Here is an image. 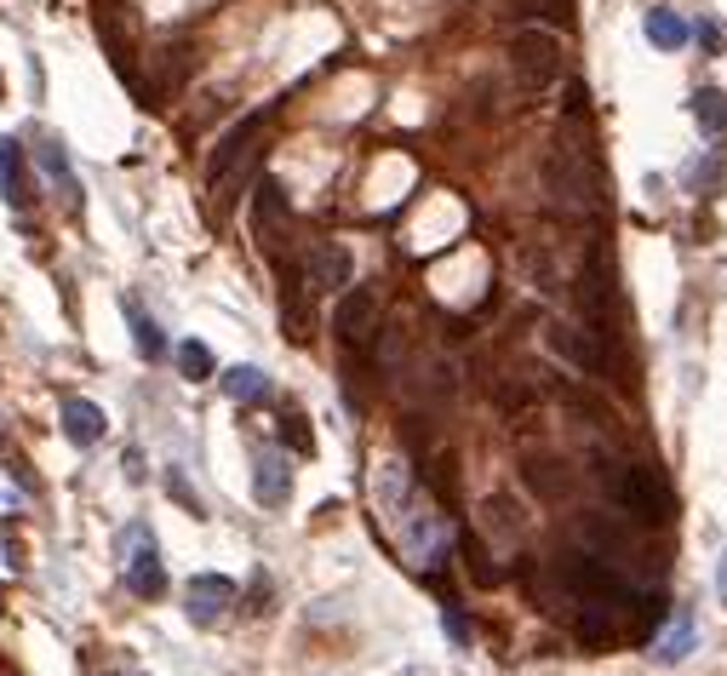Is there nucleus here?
Segmentation results:
<instances>
[{
  "instance_id": "nucleus-11",
  "label": "nucleus",
  "mask_w": 727,
  "mask_h": 676,
  "mask_svg": "<svg viewBox=\"0 0 727 676\" xmlns=\"http://www.w3.org/2000/svg\"><path fill=\"white\" fill-rule=\"evenodd\" d=\"M281 230H287V195H281V184H275V179H264L258 184V202H253V236L264 247H275V241H281Z\"/></svg>"
},
{
  "instance_id": "nucleus-18",
  "label": "nucleus",
  "mask_w": 727,
  "mask_h": 676,
  "mask_svg": "<svg viewBox=\"0 0 727 676\" xmlns=\"http://www.w3.org/2000/svg\"><path fill=\"white\" fill-rule=\"evenodd\" d=\"M693 121H699V133H705V138L727 144V98H722L716 87L693 92Z\"/></svg>"
},
{
  "instance_id": "nucleus-16",
  "label": "nucleus",
  "mask_w": 727,
  "mask_h": 676,
  "mask_svg": "<svg viewBox=\"0 0 727 676\" xmlns=\"http://www.w3.org/2000/svg\"><path fill=\"white\" fill-rule=\"evenodd\" d=\"M550 350H556L562 362H573V367H585V373H596L601 367V350L579 333V328H550Z\"/></svg>"
},
{
  "instance_id": "nucleus-19",
  "label": "nucleus",
  "mask_w": 727,
  "mask_h": 676,
  "mask_svg": "<svg viewBox=\"0 0 727 676\" xmlns=\"http://www.w3.org/2000/svg\"><path fill=\"white\" fill-rule=\"evenodd\" d=\"M218 385H223V396H230V402H246V408H253V402H269V379H264L258 367H230Z\"/></svg>"
},
{
  "instance_id": "nucleus-8",
  "label": "nucleus",
  "mask_w": 727,
  "mask_h": 676,
  "mask_svg": "<svg viewBox=\"0 0 727 676\" xmlns=\"http://www.w3.org/2000/svg\"><path fill=\"white\" fill-rule=\"evenodd\" d=\"M349 275H356V259H349V247H338V241H321L304 264L310 293H338V287H349Z\"/></svg>"
},
{
  "instance_id": "nucleus-5",
  "label": "nucleus",
  "mask_w": 727,
  "mask_h": 676,
  "mask_svg": "<svg viewBox=\"0 0 727 676\" xmlns=\"http://www.w3.org/2000/svg\"><path fill=\"white\" fill-rule=\"evenodd\" d=\"M127 585H132L138 596H149V603L166 591L161 550H155V534H149L143 522H132V528H127Z\"/></svg>"
},
{
  "instance_id": "nucleus-3",
  "label": "nucleus",
  "mask_w": 727,
  "mask_h": 676,
  "mask_svg": "<svg viewBox=\"0 0 727 676\" xmlns=\"http://www.w3.org/2000/svg\"><path fill=\"white\" fill-rule=\"evenodd\" d=\"M613 493H619V505L631 511L636 522H665V516H670V488H665V482H659V476L647 470V465L619 470Z\"/></svg>"
},
{
  "instance_id": "nucleus-6",
  "label": "nucleus",
  "mask_w": 727,
  "mask_h": 676,
  "mask_svg": "<svg viewBox=\"0 0 727 676\" xmlns=\"http://www.w3.org/2000/svg\"><path fill=\"white\" fill-rule=\"evenodd\" d=\"M372 328H379V293L372 287H344L338 310H333V333L344 344H367Z\"/></svg>"
},
{
  "instance_id": "nucleus-14",
  "label": "nucleus",
  "mask_w": 727,
  "mask_h": 676,
  "mask_svg": "<svg viewBox=\"0 0 727 676\" xmlns=\"http://www.w3.org/2000/svg\"><path fill=\"white\" fill-rule=\"evenodd\" d=\"M693 637H699V631H693V614H688V608H676L670 625L654 637V654H659L665 665H676V660H688V654H693Z\"/></svg>"
},
{
  "instance_id": "nucleus-23",
  "label": "nucleus",
  "mask_w": 727,
  "mask_h": 676,
  "mask_svg": "<svg viewBox=\"0 0 727 676\" xmlns=\"http://www.w3.org/2000/svg\"><path fill=\"white\" fill-rule=\"evenodd\" d=\"M281 436L292 442V454H315V436H310V424L298 419V413H287V419H281Z\"/></svg>"
},
{
  "instance_id": "nucleus-17",
  "label": "nucleus",
  "mask_w": 727,
  "mask_h": 676,
  "mask_svg": "<svg viewBox=\"0 0 727 676\" xmlns=\"http://www.w3.org/2000/svg\"><path fill=\"white\" fill-rule=\"evenodd\" d=\"M120 310H127V321H132V344H138V356H143V362H161V356H166V339H161L155 321L143 316V305H138V298H120Z\"/></svg>"
},
{
  "instance_id": "nucleus-25",
  "label": "nucleus",
  "mask_w": 727,
  "mask_h": 676,
  "mask_svg": "<svg viewBox=\"0 0 727 676\" xmlns=\"http://www.w3.org/2000/svg\"><path fill=\"white\" fill-rule=\"evenodd\" d=\"M441 619H447V637H453V642H470V625H464V614H459V608H447Z\"/></svg>"
},
{
  "instance_id": "nucleus-21",
  "label": "nucleus",
  "mask_w": 727,
  "mask_h": 676,
  "mask_svg": "<svg viewBox=\"0 0 727 676\" xmlns=\"http://www.w3.org/2000/svg\"><path fill=\"white\" fill-rule=\"evenodd\" d=\"M172 356H178V373H184V379H212V350L200 344V339H184Z\"/></svg>"
},
{
  "instance_id": "nucleus-9",
  "label": "nucleus",
  "mask_w": 727,
  "mask_h": 676,
  "mask_svg": "<svg viewBox=\"0 0 727 676\" xmlns=\"http://www.w3.org/2000/svg\"><path fill=\"white\" fill-rule=\"evenodd\" d=\"M281 328H287V339H292V344H310V333H315L304 270H287V275H281Z\"/></svg>"
},
{
  "instance_id": "nucleus-24",
  "label": "nucleus",
  "mask_w": 727,
  "mask_h": 676,
  "mask_svg": "<svg viewBox=\"0 0 727 676\" xmlns=\"http://www.w3.org/2000/svg\"><path fill=\"white\" fill-rule=\"evenodd\" d=\"M528 18H550V23H567V0H516Z\"/></svg>"
},
{
  "instance_id": "nucleus-10",
  "label": "nucleus",
  "mask_w": 727,
  "mask_h": 676,
  "mask_svg": "<svg viewBox=\"0 0 727 676\" xmlns=\"http://www.w3.org/2000/svg\"><path fill=\"white\" fill-rule=\"evenodd\" d=\"M0 195H7L12 207L35 202V179H30V167H23V144L18 138H0Z\"/></svg>"
},
{
  "instance_id": "nucleus-13",
  "label": "nucleus",
  "mask_w": 727,
  "mask_h": 676,
  "mask_svg": "<svg viewBox=\"0 0 727 676\" xmlns=\"http://www.w3.org/2000/svg\"><path fill=\"white\" fill-rule=\"evenodd\" d=\"M104 431H109V419H104V408H97V402H81V396L64 402V436L69 442L97 447V442H104Z\"/></svg>"
},
{
  "instance_id": "nucleus-1",
  "label": "nucleus",
  "mask_w": 727,
  "mask_h": 676,
  "mask_svg": "<svg viewBox=\"0 0 727 676\" xmlns=\"http://www.w3.org/2000/svg\"><path fill=\"white\" fill-rule=\"evenodd\" d=\"M544 190L550 202H556L562 213L573 218H596L601 213V184H596V167L579 144H556L544 161Z\"/></svg>"
},
{
  "instance_id": "nucleus-29",
  "label": "nucleus",
  "mask_w": 727,
  "mask_h": 676,
  "mask_svg": "<svg viewBox=\"0 0 727 676\" xmlns=\"http://www.w3.org/2000/svg\"><path fill=\"white\" fill-rule=\"evenodd\" d=\"M132 676H143V671H132Z\"/></svg>"
},
{
  "instance_id": "nucleus-20",
  "label": "nucleus",
  "mask_w": 727,
  "mask_h": 676,
  "mask_svg": "<svg viewBox=\"0 0 727 676\" xmlns=\"http://www.w3.org/2000/svg\"><path fill=\"white\" fill-rule=\"evenodd\" d=\"M647 41L665 46V53H676V46H688V23L676 12H665V7H654V12H647Z\"/></svg>"
},
{
  "instance_id": "nucleus-7",
  "label": "nucleus",
  "mask_w": 727,
  "mask_h": 676,
  "mask_svg": "<svg viewBox=\"0 0 727 676\" xmlns=\"http://www.w3.org/2000/svg\"><path fill=\"white\" fill-rule=\"evenodd\" d=\"M184 608L195 625H212L223 608H235V580L230 573H195L189 591H184Z\"/></svg>"
},
{
  "instance_id": "nucleus-26",
  "label": "nucleus",
  "mask_w": 727,
  "mask_h": 676,
  "mask_svg": "<svg viewBox=\"0 0 727 676\" xmlns=\"http://www.w3.org/2000/svg\"><path fill=\"white\" fill-rule=\"evenodd\" d=\"M166 488H172V493H178V499H184V505H189V511L200 516V499H195V493L184 488V476H178V470H172V476H166Z\"/></svg>"
},
{
  "instance_id": "nucleus-27",
  "label": "nucleus",
  "mask_w": 727,
  "mask_h": 676,
  "mask_svg": "<svg viewBox=\"0 0 727 676\" xmlns=\"http://www.w3.org/2000/svg\"><path fill=\"white\" fill-rule=\"evenodd\" d=\"M716 591H722V603H727V550H722V568H716Z\"/></svg>"
},
{
  "instance_id": "nucleus-22",
  "label": "nucleus",
  "mask_w": 727,
  "mask_h": 676,
  "mask_svg": "<svg viewBox=\"0 0 727 676\" xmlns=\"http://www.w3.org/2000/svg\"><path fill=\"white\" fill-rule=\"evenodd\" d=\"M482 511H487V528H493V534H516V528H521V516L510 511V499H487Z\"/></svg>"
},
{
  "instance_id": "nucleus-4",
  "label": "nucleus",
  "mask_w": 727,
  "mask_h": 676,
  "mask_svg": "<svg viewBox=\"0 0 727 676\" xmlns=\"http://www.w3.org/2000/svg\"><path fill=\"white\" fill-rule=\"evenodd\" d=\"M510 58H516V69H521L528 87H550L562 75V41L550 30H521L516 46H510Z\"/></svg>"
},
{
  "instance_id": "nucleus-12",
  "label": "nucleus",
  "mask_w": 727,
  "mask_h": 676,
  "mask_svg": "<svg viewBox=\"0 0 727 676\" xmlns=\"http://www.w3.org/2000/svg\"><path fill=\"white\" fill-rule=\"evenodd\" d=\"M253 493H258V505H287L292 499V470H287V454H258L253 465Z\"/></svg>"
},
{
  "instance_id": "nucleus-28",
  "label": "nucleus",
  "mask_w": 727,
  "mask_h": 676,
  "mask_svg": "<svg viewBox=\"0 0 727 676\" xmlns=\"http://www.w3.org/2000/svg\"><path fill=\"white\" fill-rule=\"evenodd\" d=\"M0 104H7V75H0Z\"/></svg>"
},
{
  "instance_id": "nucleus-2",
  "label": "nucleus",
  "mask_w": 727,
  "mask_h": 676,
  "mask_svg": "<svg viewBox=\"0 0 727 676\" xmlns=\"http://www.w3.org/2000/svg\"><path fill=\"white\" fill-rule=\"evenodd\" d=\"M258 138H264V115H246V121H235V127L218 138L212 167H207V184H212L218 202H235V190L246 184V172H253Z\"/></svg>"
},
{
  "instance_id": "nucleus-15",
  "label": "nucleus",
  "mask_w": 727,
  "mask_h": 676,
  "mask_svg": "<svg viewBox=\"0 0 727 676\" xmlns=\"http://www.w3.org/2000/svg\"><path fill=\"white\" fill-rule=\"evenodd\" d=\"M35 161L46 167V179H53L64 190V202L74 207L81 202V184H74V172H69V156H64V144L58 138H35Z\"/></svg>"
}]
</instances>
